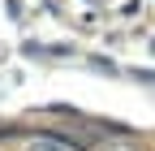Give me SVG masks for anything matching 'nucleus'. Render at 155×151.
<instances>
[{
    "instance_id": "1",
    "label": "nucleus",
    "mask_w": 155,
    "mask_h": 151,
    "mask_svg": "<svg viewBox=\"0 0 155 151\" xmlns=\"http://www.w3.org/2000/svg\"><path fill=\"white\" fill-rule=\"evenodd\" d=\"M26 151H73V147H69V143H61V138H48V134H43V138H35Z\"/></svg>"
},
{
    "instance_id": "2",
    "label": "nucleus",
    "mask_w": 155,
    "mask_h": 151,
    "mask_svg": "<svg viewBox=\"0 0 155 151\" xmlns=\"http://www.w3.org/2000/svg\"><path fill=\"white\" fill-rule=\"evenodd\" d=\"M99 151H134V147H125V143H108V147H99Z\"/></svg>"
}]
</instances>
